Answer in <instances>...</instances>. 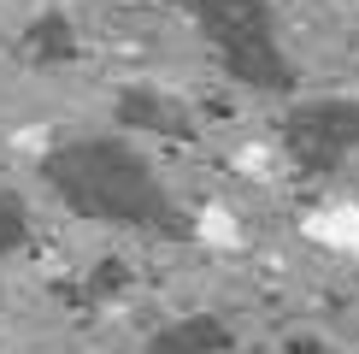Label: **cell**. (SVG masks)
Instances as JSON below:
<instances>
[{
    "label": "cell",
    "mask_w": 359,
    "mask_h": 354,
    "mask_svg": "<svg viewBox=\"0 0 359 354\" xmlns=\"http://www.w3.org/2000/svg\"><path fill=\"white\" fill-rule=\"evenodd\" d=\"M18 248H29V206L12 189H0V254H18Z\"/></svg>",
    "instance_id": "cell-7"
},
{
    "label": "cell",
    "mask_w": 359,
    "mask_h": 354,
    "mask_svg": "<svg viewBox=\"0 0 359 354\" xmlns=\"http://www.w3.org/2000/svg\"><path fill=\"white\" fill-rule=\"evenodd\" d=\"M289 354H324V348L312 343V336H301V343H289Z\"/></svg>",
    "instance_id": "cell-8"
},
{
    "label": "cell",
    "mask_w": 359,
    "mask_h": 354,
    "mask_svg": "<svg viewBox=\"0 0 359 354\" xmlns=\"http://www.w3.org/2000/svg\"><path fill=\"white\" fill-rule=\"evenodd\" d=\"M277 142L301 177H336L359 154V95H312L289 100Z\"/></svg>",
    "instance_id": "cell-3"
},
{
    "label": "cell",
    "mask_w": 359,
    "mask_h": 354,
    "mask_svg": "<svg viewBox=\"0 0 359 354\" xmlns=\"http://www.w3.org/2000/svg\"><path fill=\"white\" fill-rule=\"evenodd\" d=\"M224 348H230V324L218 313H183V319L159 324L142 354H224Z\"/></svg>",
    "instance_id": "cell-5"
},
{
    "label": "cell",
    "mask_w": 359,
    "mask_h": 354,
    "mask_svg": "<svg viewBox=\"0 0 359 354\" xmlns=\"http://www.w3.org/2000/svg\"><path fill=\"white\" fill-rule=\"evenodd\" d=\"M41 189L65 206L107 230H142L159 242H194V213L177 201V189L159 177V166L136 142L118 130H77V136H53L36 159Z\"/></svg>",
    "instance_id": "cell-1"
},
{
    "label": "cell",
    "mask_w": 359,
    "mask_h": 354,
    "mask_svg": "<svg viewBox=\"0 0 359 354\" xmlns=\"http://www.w3.org/2000/svg\"><path fill=\"white\" fill-rule=\"evenodd\" d=\"M201 41L212 48L218 71L253 95H294V59L277 29V0H177Z\"/></svg>",
    "instance_id": "cell-2"
},
{
    "label": "cell",
    "mask_w": 359,
    "mask_h": 354,
    "mask_svg": "<svg viewBox=\"0 0 359 354\" xmlns=\"http://www.w3.org/2000/svg\"><path fill=\"white\" fill-rule=\"evenodd\" d=\"M18 48H24L29 65H71V59H77V24L59 6H48V12H36V18L24 24Z\"/></svg>",
    "instance_id": "cell-6"
},
{
    "label": "cell",
    "mask_w": 359,
    "mask_h": 354,
    "mask_svg": "<svg viewBox=\"0 0 359 354\" xmlns=\"http://www.w3.org/2000/svg\"><path fill=\"white\" fill-rule=\"evenodd\" d=\"M112 130L118 136H159V142H194V112L183 95L154 83H124L112 100Z\"/></svg>",
    "instance_id": "cell-4"
}]
</instances>
